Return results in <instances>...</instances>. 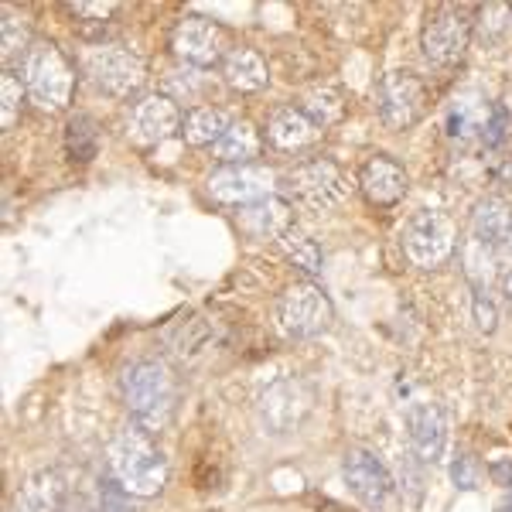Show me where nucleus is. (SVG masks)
<instances>
[{
  "label": "nucleus",
  "instance_id": "f257e3e1",
  "mask_svg": "<svg viewBox=\"0 0 512 512\" xmlns=\"http://www.w3.org/2000/svg\"><path fill=\"white\" fill-rule=\"evenodd\" d=\"M175 376L168 362L161 359H140L123 373V400H127L130 420L147 434H158L168 427L175 414Z\"/></svg>",
  "mask_w": 512,
  "mask_h": 512
},
{
  "label": "nucleus",
  "instance_id": "f03ea898",
  "mask_svg": "<svg viewBox=\"0 0 512 512\" xmlns=\"http://www.w3.org/2000/svg\"><path fill=\"white\" fill-rule=\"evenodd\" d=\"M110 468L113 478L137 499H151L164 489L168 478V465L158 444L151 441V434L140 431L137 424H130L127 431L117 434V441L110 444Z\"/></svg>",
  "mask_w": 512,
  "mask_h": 512
},
{
  "label": "nucleus",
  "instance_id": "7ed1b4c3",
  "mask_svg": "<svg viewBox=\"0 0 512 512\" xmlns=\"http://www.w3.org/2000/svg\"><path fill=\"white\" fill-rule=\"evenodd\" d=\"M21 82L31 103L41 106L45 113H59L69 106L76 76H72L69 62L62 59L55 45H31L28 59L21 62Z\"/></svg>",
  "mask_w": 512,
  "mask_h": 512
},
{
  "label": "nucleus",
  "instance_id": "20e7f679",
  "mask_svg": "<svg viewBox=\"0 0 512 512\" xmlns=\"http://www.w3.org/2000/svg\"><path fill=\"white\" fill-rule=\"evenodd\" d=\"M335 308L328 294L315 284H294L277 297V328L284 338L304 342V338H318L332 325Z\"/></svg>",
  "mask_w": 512,
  "mask_h": 512
},
{
  "label": "nucleus",
  "instance_id": "39448f33",
  "mask_svg": "<svg viewBox=\"0 0 512 512\" xmlns=\"http://www.w3.org/2000/svg\"><path fill=\"white\" fill-rule=\"evenodd\" d=\"M458 250V226L444 212H417L403 229V253L420 270H434Z\"/></svg>",
  "mask_w": 512,
  "mask_h": 512
},
{
  "label": "nucleus",
  "instance_id": "423d86ee",
  "mask_svg": "<svg viewBox=\"0 0 512 512\" xmlns=\"http://www.w3.org/2000/svg\"><path fill=\"white\" fill-rule=\"evenodd\" d=\"M86 72L96 82V89L117 99L137 93L147 79L144 59L127 45H93L86 52Z\"/></svg>",
  "mask_w": 512,
  "mask_h": 512
},
{
  "label": "nucleus",
  "instance_id": "0eeeda50",
  "mask_svg": "<svg viewBox=\"0 0 512 512\" xmlns=\"http://www.w3.org/2000/svg\"><path fill=\"white\" fill-rule=\"evenodd\" d=\"M468 41H472V18L465 7H441L427 18L420 48H424L427 62L448 69V65L461 62V55L468 52Z\"/></svg>",
  "mask_w": 512,
  "mask_h": 512
},
{
  "label": "nucleus",
  "instance_id": "6e6552de",
  "mask_svg": "<svg viewBox=\"0 0 512 512\" xmlns=\"http://www.w3.org/2000/svg\"><path fill=\"white\" fill-rule=\"evenodd\" d=\"M308 410H311V390L294 376L270 383L267 390L260 393V400H256L260 424L267 427L270 434H291L294 427H301Z\"/></svg>",
  "mask_w": 512,
  "mask_h": 512
},
{
  "label": "nucleus",
  "instance_id": "1a4fd4ad",
  "mask_svg": "<svg viewBox=\"0 0 512 512\" xmlns=\"http://www.w3.org/2000/svg\"><path fill=\"white\" fill-rule=\"evenodd\" d=\"M287 188L294 192L297 202H304L308 209H335L345 195H349V181H345L342 171L335 168L332 161L315 158L297 164L294 171H287Z\"/></svg>",
  "mask_w": 512,
  "mask_h": 512
},
{
  "label": "nucleus",
  "instance_id": "9d476101",
  "mask_svg": "<svg viewBox=\"0 0 512 512\" xmlns=\"http://www.w3.org/2000/svg\"><path fill=\"white\" fill-rule=\"evenodd\" d=\"M274 171L253 168V164H236V168H219L209 175V195L212 202L226 209H246L263 198L274 195Z\"/></svg>",
  "mask_w": 512,
  "mask_h": 512
},
{
  "label": "nucleus",
  "instance_id": "9b49d317",
  "mask_svg": "<svg viewBox=\"0 0 512 512\" xmlns=\"http://www.w3.org/2000/svg\"><path fill=\"white\" fill-rule=\"evenodd\" d=\"M424 82L410 72H386L376 86V106H379V117H383L386 127L403 130V127H414V123L424 117Z\"/></svg>",
  "mask_w": 512,
  "mask_h": 512
},
{
  "label": "nucleus",
  "instance_id": "f8f14e48",
  "mask_svg": "<svg viewBox=\"0 0 512 512\" xmlns=\"http://www.w3.org/2000/svg\"><path fill=\"white\" fill-rule=\"evenodd\" d=\"M226 38H222V28L205 18H181L175 24V31H171V52L178 55L185 65H192V69H209V65H216L226 59Z\"/></svg>",
  "mask_w": 512,
  "mask_h": 512
},
{
  "label": "nucleus",
  "instance_id": "ddd939ff",
  "mask_svg": "<svg viewBox=\"0 0 512 512\" xmlns=\"http://www.w3.org/2000/svg\"><path fill=\"white\" fill-rule=\"evenodd\" d=\"M181 130V113L175 99L168 96H144L130 106L127 113V137L140 147L164 144L168 137H175Z\"/></svg>",
  "mask_w": 512,
  "mask_h": 512
},
{
  "label": "nucleus",
  "instance_id": "4468645a",
  "mask_svg": "<svg viewBox=\"0 0 512 512\" xmlns=\"http://www.w3.org/2000/svg\"><path fill=\"white\" fill-rule=\"evenodd\" d=\"M342 475H345V485L362 506L369 509H383L393 495V478L386 472V465L376 458L373 451H362L355 448L345 454L342 461Z\"/></svg>",
  "mask_w": 512,
  "mask_h": 512
},
{
  "label": "nucleus",
  "instance_id": "2eb2a0df",
  "mask_svg": "<svg viewBox=\"0 0 512 512\" xmlns=\"http://www.w3.org/2000/svg\"><path fill=\"white\" fill-rule=\"evenodd\" d=\"M407 434L420 465H437L448 448V417L437 403H414L407 407Z\"/></svg>",
  "mask_w": 512,
  "mask_h": 512
},
{
  "label": "nucleus",
  "instance_id": "dca6fc26",
  "mask_svg": "<svg viewBox=\"0 0 512 512\" xmlns=\"http://www.w3.org/2000/svg\"><path fill=\"white\" fill-rule=\"evenodd\" d=\"M359 188L373 205L390 209V205H396L407 195V171L393 158H386V154H373V158L359 168Z\"/></svg>",
  "mask_w": 512,
  "mask_h": 512
},
{
  "label": "nucleus",
  "instance_id": "f3484780",
  "mask_svg": "<svg viewBox=\"0 0 512 512\" xmlns=\"http://www.w3.org/2000/svg\"><path fill=\"white\" fill-rule=\"evenodd\" d=\"M65 509V482L59 472H35L24 478V485L14 492L11 512H62Z\"/></svg>",
  "mask_w": 512,
  "mask_h": 512
},
{
  "label": "nucleus",
  "instance_id": "a211bd4d",
  "mask_svg": "<svg viewBox=\"0 0 512 512\" xmlns=\"http://www.w3.org/2000/svg\"><path fill=\"white\" fill-rule=\"evenodd\" d=\"M239 226H243V233L253 239H280L294 226L291 205H287L284 198L270 195L256 205H246V209L239 212Z\"/></svg>",
  "mask_w": 512,
  "mask_h": 512
},
{
  "label": "nucleus",
  "instance_id": "6ab92c4d",
  "mask_svg": "<svg viewBox=\"0 0 512 512\" xmlns=\"http://www.w3.org/2000/svg\"><path fill=\"white\" fill-rule=\"evenodd\" d=\"M222 79H226L229 89L236 93H260L270 82V69L253 48H229L226 59H222Z\"/></svg>",
  "mask_w": 512,
  "mask_h": 512
},
{
  "label": "nucleus",
  "instance_id": "aec40b11",
  "mask_svg": "<svg viewBox=\"0 0 512 512\" xmlns=\"http://www.w3.org/2000/svg\"><path fill=\"white\" fill-rule=\"evenodd\" d=\"M315 137H318V127L304 117V110H294V106L277 110L267 123V140L277 151H301V147L315 144Z\"/></svg>",
  "mask_w": 512,
  "mask_h": 512
},
{
  "label": "nucleus",
  "instance_id": "412c9836",
  "mask_svg": "<svg viewBox=\"0 0 512 512\" xmlns=\"http://www.w3.org/2000/svg\"><path fill=\"white\" fill-rule=\"evenodd\" d=\"M472 233L478 243L485 246H502L509 243L512 236V205L506 202V198H482V202L475 205L472 212Z\"/></svg>",
  "mask_w": 512,
  "mask_h": 512
},
{
  "label": "nucleus",
  "instance_id": "4be33fe9",
  "mask_svg": "<svg viewBox=\"0 0 512 512\" xmlns=\"http://www.w3.org/2000/svg\"><path fill=\"white\" fill-rule=\"evenodd\" d=\"M492 103L478 96H461L454 99V106L448 110V120H444V130H448L451 140H472L485 134V123H489Z\"/></svg>",
  "mask_w": 512,
  "mask_h": 512
},
{
  "label": "nucleus",
  "instance_id": "5701e85b",
  "mask_svg": "<svg viewBox=\"0 0 512 512\" xmlns=\"http://www.w3.org/2000/svg\"><path fill=\"white\" fill-rule=\"evenodd\" d=\"M216 161H222L226 168H236V164H250L256 154H260V134L250 127L246 120L229 123V130L222 134V140L212 147Z\"/></svg>",
  "mask_w": 512,
  "mask_h": 512
},
{
  "label": "nucleus",
  "instance_id": "b1692460",
  "mask_svg": "<svg viewBox=\"0 0 512 512\" xmlns=\"http://www.w3.org/2000/svg\"><path fill=\"white\" fill-rule=\"evenodd\" d=\"M229 130V117L216 106H195L188 110L185 123H181V134L192 147H216L222 134Z\"/></svg>",
  "mask_w": 512,
  "mask_h": 512
},
{
  "label": "nucleus",
  "instance_id": "393cba45",
  "mask_svg": "<svg viewBox=\"0 0 512 512\" xmlns=\"http://www.w3.org/2000/svg\"><path fill=\"white\" fill-rule=\"evenodd\" d=\"M277 243H280V250H284L287 260H291L297 270H304L308 277H318L321 270H325V256H321L318 243L308 233H301L297 226L287 229V233L280 236Z\"/></svg>",
  "mask_w": 512,
  "mask_h": 512
},
{
  "label": "nucleus",
  "instance_id": "a878e982",
  "mask_svg": "<svg viewBox=\"0 0 512 512\" xmlns=\"http://www.w3.org/2000/svg\"><path fill=\"white\" fill-rule=\"evenodd\" d=\"M99 151V127L93 123V117H86V113H76L69 123H65V154H69V161H93Z\"/></svg>",
  "mask_w": 512,
  "mask_h": 512
},
{
  "label": "nucleus",
  "instance_id": "bb28decb",
  "mask_svg": "<svg viewBox=\"0 0 512 512\" xmlns=\"http://www.w3.org/2000/svg\"><path fill=\"white\" fill-rule=\"evenodd\" d=\"M28 52H31V28L14 11H4V21H0V59H4V65L24 62Z\"/></svg>",
  "mask_w": 512,
  "mask_h": 512
},
{
  "label": "nucleus",
  "instance_id": "cd10ccee",
  "mask_svg": "<svg viewBox=\"0 0 512 512\" xmlns=\"http://www.w3.org/2000/svg\"><path fill=\"white\" fill-rule=\"evenodd\" d=\"M304 117H308L315 127H332V123L342 120V96L335 93V89H315V93L304 96Z\"/></svg>",
  "mask_w": 512,
  "mask_h": 512
},
{
  "label": "nucleus",
  "instance_id": "c85d7f7f",
  "mask_svg": "<svg viewBox=\"0 0 512 512\" xmlns=\"http://www.w3.org/2000/svg\"><path fill=\"white\" fill-rule=\"evenodd\" d=\"M465 274L475 280V291H485V287H489V280L495 274L492 246L478 243V239H472V243L465 246Z\"/></svg>",
  "mask_w": 512,
  "mask_h": 512
},
{
  "label": "nucleus",
  "instance_id": "c756f323",
  "mask_svg": "<svg viewBox=\"0 0 512 512\" xmlns=\"http://www.w3.org/2000/svg\"><path fill=\"white\" fill-rule=\"evenodd\" d=\"M96 512H134L130 492L123 489L117 478H103L96 489Z\"/></svg>",
  "mask_w": 512,
  "mask_h": 512
},
{
  "label": "nucleus",
  "instance_id": "7c9ffc66",
  "mask_svg": "<svg viewBox=\"0 0 512 512\" xmlns=\"http://www.w3.org/2000/svg\"><path fill=\"white\" fill-rule=\"evenodd\" d=\"M21 96H24V82L11 72H4L0 79V99H4V113H0V127L11 130L14 120H18V110H21Z\"/></svg>",
  "mask_w": 512,
  "mask_h": 512
},
{
  "label": "nucleus",
  "instance_id": "2f4dec72",
  "mask_svg": "<svg viewBox=\"0 0 512 512\" xmlns=\"http://www.w3.org/2000/svg\"><path fill=\"white\" fill-rule=\"evenodd\" d=\"M472 318H475V325H478V332H482V335H492L495 328H499V311H495L492 297L485 291L472 294Z\"/></svg>",
  "mask_w": 512,
  "mask_h": 512
},
{
  "label": "nucleus",
  "instance_id": "473e14b6",
  "mask_svg": "<svg viewBox=\"0 0 512 512\" xmlns=\"http://www.w3.org/2000/svg\"><path fill=\"white\" fill-rule=\"evenodd\" d=\"M451 482L458 485L461 492L478 489V465L472 454H458V458L451 461Z\"/></svg>",
  "mask_w": 512,
  "mask_h": 512
},
{
  "label": "nucleus",
  "instance_id": "72a5a7b5",
  "mask_svg": "<svg viewBox=\"0 0 512 512\" xmlns=\"http://www.w3.org/2000/svg\"><path fill=\"white\" fill-rule=\"evenodd\" d=\"M506 130H509V110H506V103H492V113H489V123H485L482 140L489 147H495V144H502V140H506Z\"/></svg>",
  "mask_w": 512,
  "mask_h": 512
},
{
  "label": "nucleus",
  "instance_id": "f704fd0d",
  "mask_svg": "<svg viewBox=\"0 0 512 512\" xmlns=\"http://www.w3.org/2000/svg\"><path fill=\"white\" fill-rule=\"evenodd\" d=\"M117 11V4H86V0H76V4H69V14H76V18H110V14Z\"/></svg>",
  "mask_w": 512,
  "mask_h": 512
},
{
  "label": "nucleus",
  "instance_id": "c9c22d12",
  "mask_svg": "<svg viewBox=\"0 0 512 512\" xmlns=\"http://www.w3.org/2000/svg\"><path fill=\"white\" fill-rule=\"evenodd\" d=\"M489 475L499 489H512V458H495L489 465Z\"/></svg>",
  "mask_w": 512,
  "mask_h": 512
},
{
  "label": "nucleus",
  "instance_id": "e433bc0d",
  "mask_svg": "<svg viewBox=\"0 0 512 512\" xmlns=\"http://www.w3.org/2000/svg\"><path fill=\"white\" fill-rule=\"evenodd\" d=\"M62 512H93V509H89V502L86 499H69V502H65V509Z\"/></svg>",
  "mask_w": 512,
  "mask_h": 512
},
{
  "label": "nucleus",
  "instance_id": "4c0bfd02",
  "mask_svg": "<svg viewBox=\"0 0 512 512\" xmlns=\"http://www.w3.org/2000/svg\"><path fill=\"white\" fill-rule=\"evenodd\" d=\"M502 294H506V301L512 304V270L509 274H502Z\"/></svg>",
  "mask_w": 512,
  "mask_h": 512
},
{
  "label": "nucleus",
  "instance_id": "58836bf2",
  "mask_svg": "<svg viewBox=\"0 0 512 512\" xmlns=\"http://www.w3.org/2000/svg\"><path fill=\"white\" fill-rule=\"evenodd\" d=\"M495 512H512V495H509V499H502V502H499V509H495Z\"/></svg>",
  "mask_w": 512,
  "mask_h": 512
},
{
  "label": "nucleus",
  "instance_id": "ea45409f",
  "mask_svg": "<svg viewBox=\"0 0 512 512\" xmlns=\"http://www.w3.org/2000/svg\"><path fill=\"white\" fill-rule=\"evenodd\" d=\"M509 246H512V236H509Z\"/></svg>",
  "mask_w": 512,
  "mask_h": 512
}]
</instances>
